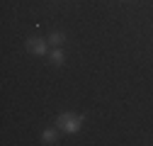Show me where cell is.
<instances>
[{
    "label": "cell",
    "mask_w": 153,
    "mask_h": 146,
    "mask_svg": "<svg viewBox=\"0 0 153 146\" xmlns=\"http://www.w3.org/2000/svg\"><path fill=\"white\" fill-rule=\"evenodd\" d=\"M56 127H59L61 132H66V134H73V132H78L80 127H83V115L63 112V115L56 117Z\"/></svg>",
    "instance_id": "1"
},
{
    "label": "cell",
    "mask_w": 153,
    "mask_h": 146,
    "mask_svg": "<svg viewBox=\"0 0 153 146\" xmlns=\"http://www.w3.org/2000/svg\"><path fill=\"white\" fill-rule=\"evenodd\" d=\"M46 44H49V42H44V39H27V51L42 56V54H46V49H49Z\"/></svg>",
    "instance_id": "2"
},
{
    "label": "cell",
    "mask_w": 153,
    "mask_h": 146,
    "mask_svg": "<svg viewBox=\"0 0 153 146\" xmlns=\"http://www.w3.org/2000/svg\"><path fill=\"white\" fill-rule=\"evenodd\" d=\"M49 59H51V63H53V66H61V63L66 61V56H63V51H61L59 46H53V51L49 54Z\"/></svg>",
    "instance_id": "3"
},
{
    "label": "cell",
    "mask_w": 153,
    "mask_h": 146,
    "mask_svg": "<svg viewBox=\"0 0 153 146\" xmlns=\"http://www.w3.org/2000/svg\"><path fill=\"white\" fill-rule=\"evenodd\" d=\"M63 39H66L63 32H51V34H49V44H53V46H61Z\"/></svg>",
    "instance_id": "4"
},
{
    "label": "cell",
    "mask_w": 153,
    "mask_h": 146,
    "mask_svg": "<svg viewBox=\"0 0 153 146\" xmlns=\"http://www.w3.org/2000/svg\"><path fill=\"white\" fill-rule=\"evenodd\" d=\"M56 139H59L56 129H44V134H42V141L44 144H56Z\"/></svg>",
    "instance_id": "5"
}]
</instances>
